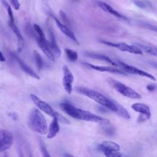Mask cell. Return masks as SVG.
<instances>
[{
	"label": "cell",
	"mask_w": 157,
	"mask_h": 157,
	"mask_svg": "<svg viewBox=\"0 0 157 157\" xmlns=\"http://www.w3.org/2000/svg\"><path fill=\"white\" fill-rule=\"evenodd\" d=\"M30 98L34 102V104L40 110H42L46 114L52 117L53 118H56L58 122H60L61 123L65 124H69V121L66 118H65L64 117L58 113L56 111H55L48 103L41 100L36 95L34 94H31Z\"/></svg>",
	"instance_id": "277c9868"
},
{
	"label": "cell",
	"mask_w": 157,
	"mask_h": 157,
	"mask_svg": "<svg viewBox=\"0 0 157 157\" xmlns=\"http://www.w3.org/2000/svg\"><path fill=\"white\" fill-rule=\"evenodd\" d=\"M59 131V126L58 121L56 118H53V120L48 128L47 139H52L56 136L57 133Z\"/></svg>",
	"instance_id": "e0dca14e"
},
{
	"label": "cell",
	"mask_w": 157,
	"mask_h": 157,
	"mask_svg": "<svg viewBox=\"0 0 157 157\" xmlns=\"http://www.w3.org/2000/svg\"><path fill=\"white\" fill-rule=\"evenodd\" d=\"M75 89L77 92L86 96V97L90 98L91 99L99 104L102 106L117 113L118 110L117 102L109 99V98H107L101 93L90 88L79 86V87H77Z\"/></svg>",
	"instance_id": "7a4b0ae2"
},
{
	"label": "cell",
	"mask_w": 157,
	"mask_h": 157,
	"mask_svg": "<svg viewBox=\"0 0 157 157\" xmlns=\"http://www.w3.org/2000/svg\"><path fill=\"white\" fill-rule=\"evenodd\" d=\"M86 55L88 57H90V58H95V59L105 61L110 63L113 66H118V64L117 63H115L110 58H109L108 56H107L105 55H102V54H99V53H92V52H86Z\"/></svg>",
	"instance_id": "d6986e66"
},
{
	"label": "cell",
	"mask_w": 157,
	"mask_h": 157,
	"mask_svg": "<svg viewBox=\"0 0 157 157\" xmlns=\"http://www.w3.org/2000/svg\"><path fill=\"white\" fill-rule=\"evenodd\" d=\"M108 82L109 85L125 97L135 99L142 98V96L140 93L119 81L113 78H109Z\"/></svg>",
	"instance_id": "5b68a950"
},
{
	"label": "cell",
	"mask_w": 157,
	"mask_h": 157,
	"mask_svg": "<svg viewBox=\"0 0 157 157\" xmlns=\"http://www.w3.org/2000/svg\"><path fill=\"white\" fill-rule=\"evenodd\" d=\"M118 63V64L123 68V71L124 72H126V73L132 74H135V75H139L142 77H145L148 78L154 81L156 80V78L151 74H149V73H148L143 70H141L136 67H134L133 66L128 64L124 62L119 61Z\"/></svg>",
	"instance_id": "8992f818"
},
{
	"label": "cell",
	"mask_w": 157,
	"mask_h": 157,
	"mask_svg": "<svg viewBox=\"0 0 157 157\" xmlns=\"http://www.w3.org/2000/svg\"><path fill=\"white\" fill-rule=\"evenodd\" d=\"M63 85L65 91L68 94H71L73 90L72 83L74 82V76L71 72L70 69L66 65L63 67Z\"/></svg>",
	"instance_id": "9c48e42d"
},
{
	"label": "cell",
	"mask_w": 157,
	"mask_h": 157,
	"mask_svg": "<svg viewBox=\"0 0 157 157\" xmlns=\"http://www.w3.org/2000/svg\"><path fill=\"white\" fill-rule=\"evenodd\" d=\"M11 56H12V57H13L17 61V63L19 64L21 69L25 73H26L28 75H29V76L36 78V79H37V80L40 79L39 76L29 66H28L23 60H21L18 56H17L14 53H11Z\"/></svg>",
	"instance_id": "7c38bea8"
},
{
	"label": "cell",
	"mask_w": 157,
	"mask_h": 157,
	"mask_svg": "<svg viewBox=\"0 0 157 157\" xmlns=\"http://www.w3.org/2000/svg\"><path fill=\"white\" fill-rule=\"evenodd\" d=\"M102 42L105 45L117 48L122 52H127L135 55H142L143 52L136 46L130 45L124 42L121 43H113L111 42H107L102 40Z\"/></svg>",
	"instance_id": "52a82bcc"
},
{
	"label": "cell",
	"mask_w": 157,
	"mask_h": 157,
	"mask_svg": "<svg viewBox=\"0 0 157 157\" xmlns=\"http://www.w3.org/2000/svg\"><path fill=\"white\" fill-rule=\"evenodd\" d=\"M98 148L99 150L103 151L104 150H113V151H120V145L110 140H104L102 141L101 144H99Z\"/></svg>",
	"instance_id": "ac0fdd59"
},
{
	"label": "cell",
	"mask_w": 157,
	"mask_h": 157,
	"mask_svg": "<svg viewBox=\"0 0 157 157\" xmlns=\"http://www.w3.org/2000/svg\"><path fill=\"white\" fill-rule=\"evenodd\" d=\"M63 157H74L73 155L69 154L67 153H65L63 154Z\"/></svg>",
	"instance_id": "e575fe53"
},
{
	"label": "cell",
	"mask_w": 157,
	"mask_h": 157,
	"mask_svg": "<svg viewBox=\"0 0 157 157\" xmlns=\"http://www.w3.org/2000/svg\"><path fill=\"white\" fill-rule=\"evenodd\" d=\"M13 137L12 132L6 129L0 130V152L9 149L13 144Z\"/></svg>",
	"instance_id": "ba28073f"
},
{
	"label": "cell",
	"mask_w": 157,
	"mask_h": 157,
	"mask_svg": "<svg viewBox=\"0 0 157 157\" xmlns=\"http://www.w3.org/2000/svg\"><path fill=\"white\" fill-rule=\"evenodd\" d=\"M6 61V59L4 58V56H3L2 53H1V52L0 51V61H2V62H4Z\"/></svg>",
	"instance_id": "836d02e7"
},
{
	"label": "cell",
	"mask_w": 157,
	"mask_h": 157,
	"mask_svg": "<svg viewBox=\"0 0 157 157\" xmlns=\"http://www.w3.org/2000/svg\"><path fill=\"white\" fill-rule=\"evenodd\" d=\"M104 155L106 157H121L122 154L120 151L104 150L103 151Z\"/></svg>",
	"instance_id": "484cf974"
},
{
	"label": "cell",
	"mask_w": 157,
	"mask_h": 157,
	"mask_svg": "<svg viewBox=\"0 0 157 157\" xmlns=\"http://www.w3.org/2000/svg\"><path fill=\"white\" fill-rule=\"evenodd\" d=\"M8 24H9L10 28H11V29L13 31V33L16 35L18 40L19 43L23 44V41H24V39H23V37H22V35H21V34L20 33V29H18V28L16 26V25L15 24L14 22H12V21H9Z\"/></svg>",
	"instance_id": "44dd1931"
},
{
	"label": "cell",
	"mask_w": 157,
	"mask_h": 157,
	"mask_svg": "<svg viewBox=\"0 0 157 157\" xmlns=\"http://www.w3.org/2000/svg\"><path fill=\"white\" fill-rule=\"evenodd\" d=\"M135 45H136L135 46L138 47L142 52H144L148 53L151 55H153L154 56H157V50L155 47H150V46L139 44V43H135Z\"/></svg>",
	"instance_id": "ffe728a7"
},
{
	"label": "cell",
	"mask_w": 157,
	"mask_h": 157,
	"mask_svg": "<svg viewBox=\"0 0 157 157\" xmlns=\"http://www.w3.org/2000/svg\"><path fill=\"white\" fill-rule=\"evenodd\" d=\"M28 126L35 132L40 134L47 133V121L43 114L37 109L34 108L31 111L28 118Z\"/></svg>",
	"instance_id": "3957f363"
},
{
	"label": "cell",
	"mask_w": 157,
	"mask_h": 157,
	"mask_svg": "<svg viewBox=\"0 0 157 157\" xmlns=\"http://www.w3.org/2000/svg\"><path fill=\"white\" fill-rule=\"evenodd\" d=\"M59 107L67 115L75 119L98 123L102 124H109L110 123V120L108 119L96 115L91 112L77 108L69 103H60Z\"/></svg>",
	"instance_id": "6da1fadb"
},
{
	"label": "cell",
	"mask_w": 157,
	"mask_h": 157,
	"mask_svg": "<svg viewBox=\"0 0 157 157\" xmlns=\"http://www.w3.org/2000/svg\"><path fill=\"white\" fill-rule=\"evenodd\" d=\"M103 132L108 136H113L115 133V129L112 126L103 127Z\"/></svg>",
	"instance_id": "f1b7e54d"
},
{
	"label": "cell",
	"mask_w": 157,
	"mask_h": 157,
	"mask_svg": "<svg viewBox=\"0 0 157 157\" xmlns=\"http://www.w3.org/2000/svg\"><path fill=\"white\" fill-rule=\"evenodd\" d=\"M85 66L86 67L99 71V72H110V73H113L116 74H121L123 75H126L127 73L124 72L123 70L119 69L118 68H116L113 66H98L94 65L91 63H83Z\"/></svg>",
	"instance_id": "30bf717a"
},
{
	"label": "cell",
	"mask_w": 157,
	"mask_h": 157,
	"mask_svg": "<svg viewBox=\"0 0 157 157\" xmlns=\"http://www.w3.org/2000/svg\"><path fill=\"white\" fill-rule=\"evenodd\" d=\"M133 1L134 4H136L140 8H145L147 5V3L144 2V1L142 0H133Z\"/></svg>",
	"instance_id": "f546056e"
},
{
	"label": "cell",
	"mask_w": 157,
	"mask_h": 157,
	"mask_svg": "<svg viewBox=\"0 0 157 157\" xmlns=\"http://www.w3.org/2000/svg\"><path fill=\"white\" fill-rule=\"evenodd\" d=\"M40 149L43 157H52L42 142H40Z\"/></svg>",
	"instance_id": "83f0119b"
},
{
	"label": "cell",
	"mask_w": 157,
	"mask_h": 157,
	"mask_svg": "<svg viewBox=\"0 0 157 157\" xmlns=\"http://www.w3.org/2000/svg\"><path fill=\"white\" fill-rule=\"evenodd\" d=\"M65 53H66L67 59L69 61H71V62H74V61H77V59L78 58V55L75 51L69 49V48H66Z\"/></svg>",
	"instance_id": "7402d4cb"
},
{
	"label": "cell",
	"mask_w": 157,
	"mask_h": 157,
	"mask_svg": "<svg viewBox=\"0 0 157 157\" xmlns=\"http://www.w3.org/2000/svg\"><path fill=\"white\" fill-rule=\"evenodd\" d=\"M53 17V18L55 20V21L58 26V28L61 30V31L66 36H67L68 37H69L71 39H72L74 42H75L76 44H78L75 34H74V33L69 28V27L67 26H66L65 24H63L61 22H60L59 21V20L55 16H52Z\"/></svg>",
	"instance_id": "4fadbf2b"
},
{
	"label": "cell",
	"mask_w": 157,
	"mask_h": 157,
	"mask_svg": "<svg viewBox=\"0 0 157 157\" xmlns=\"http://www.w3.org/2000/svg\"><path fill=\"white\" fill-rule=\"evenodd\" d=\"M20 157H24L23 156V154H22V153L20 151Z\"/></svg>",
	"instance_id": "d590c367"
},
{
	"label": "cell",
	"mask_w": 157,
	"mask_h": 157,
	"mask_svg": "<svg viewBox=\"0 0 157 157\" xmlns=\"http://www.w3.org/2000/svg\"><path fill=\"white\" fill-rule=\"evenodd\" d=\"M117 107H118V110L117 112V114H118L119 116L121 117L124 118V119H129L131 118L130 115L129 114L128 112L121 105H120L118 103L117 104Z\"/></svg>",
	"instance_id": "603a6c76"
},
{
	"label": "cell",
	"mask_w": 157,
	"mask_h": 157,
	"mask_svg": "<svg viewBox=\"0 0 157 157\" xmlns=\"http://www.w3.org/2000/svg\"><path fill=\"white\" fill-rule=\"evenodd\" d=\"M33 28L36 32V33L38 34V36L42 39H45V34L42 31V29L40 28V27L37 24H34L33 25Z\"/></svg>",
	"instance_id": "4316f807"
},
{
	"label": "cell",
	"mask_w": 157,
	"mask_h": 157,
	"mask_svg": "<svg viewBox=\"0 0 157 157\" xmlns=\"http://www.w3.org/2000/svg\"><path fill=\"white\" fill-rule=\"evenodd\" d=\"M36 39V41L38 46L39 47L40 50L43 52V53L46 55V56L49 59H50L52 61H54L55 59V55L52 52L49 47L48 42L47 41L46 39H42L39 36H37Z\"/></svg>",
	"instance_id": "8fae6325"
},
{
	"label": "cell",
	"mask_w": 157,
	"mask_h": 157,
	"mask_svg": "<svg viewBox=\"0 0 157 157\" xmlns=\"http://www.w3.org/2000/svg\"><path fill=\"white\" fill-rule=\"evenodd\" d=\"M96 3H97L98 6H99V7L100 9H101L102 10H104V12L110 13L111 15L115 16L117 18H121V19H126L124 16H123L121 14H120L117 10L113 9V7H112L110 5L107 4V3H105L103 1H98L96 2Z\"/></svg>",
	"instance_id": "9a60e30c"
},
{
	"label": "cell",
	"mask_w": 157,
	"mask_h": 157,
	"mask_svg": "<svg viewBox=\"0 0 157 157\" xmlns=\"http://www.w3.org/2000/svg\"><path fill=\"white\" fill-rule=\"evenodd\" d=\"M60 16H61V18L63 19V20L64 21V22L66 24H69V20H68V18L66 16V15L64 13V12H63L62 10H60Z\"/></svg>",
	"instance_id": "1f68e13d"
},
{
	"label": "cell",
	"mask_w": 157,
	"mask_h": 157,
	"mask_svg": "<svg viewBox=\"0 0 157 157\" xmlns=\"http://www.w3.org/2000/svg\"><path fill=\"white\" fill-rule=\"evenodd\" d=\"M4 157H8V156L7 155V154H5V155H4Z\"/></svg>",
	"instance_id": "8d00e7d4"
},
{
	"label": "cell",
	"mask_w": 157,
	"mask_h": 157,
	"mask_svg": "<svg viewBox=\"0 0 157 157\" xmlns=\"http://www.w3.org/2000/svg\"><path fill=\"white\" fill-rule=\"evenodd\" d=\"M33 54H34V59H35V63H36V65L37 68L38 69V70L42 69V68L43 67V62H42V57L40 56V54L39 53V52L37 50H34Z\"/></svg>",
	"instance_id": "cb8c5ba5"
},
{
	"label": "cell",
	"mask_w": 157,
	"mask_h": 157,
	"mask_svg": "<svg viewBox=\"0 0 157 157\" xmlns=\"http://www.w3.org/2000/svg\"><path fill=\"white\" fill-rule=\"evenodd\" d=\"M48 34L50 37V42H48L49 47L54 55H56L57 57H59L61 56V52L56 44L55 35L51 29H49L48 30Z\"/></svg>",
	"instance_id": "2e32d148"
},
{
	"label": "cell",
	"mask_w": 157,
	"mask_h": 157,
	"mask_svg": "<svg viewBox=\"0 0 157 157\" xmlns=\"http://www.w3.org/2000/svg\"><path fill=\"white\" fill-rule=\"evenodd\" d=\"M156 85L155 84H149L147 86V89L150 91H153L156 90Z\"/></svg>",
	"instance_id": "d6a6232c"
},
{
	"label": "cell",
	"mask_w": 157,
	"mask_h": 157,
	"mask_svg": "<svg viewBox=\"0 0 157 157\" xmlns=\"http://www.w3.org/2000/svg\"><path fill=\"white\" fill-rule=\"evenodd\" d=\"M131 108L136 112L140 113L144 116L146 119H149L151 117V112L149 107L143 103H134L131 105Z\"/></svg>",
	"instance_id": "5bb4252c"
},
{
	"label": "cell",
	"mask_w": 157,
	"mask_h": 157,
	"mask_svg": "<svg viewBox=\"0 0 157 157\" xmlns=\"http://www.w3.org/2000/svg\"><path fill=\"white\" fill-rule=\"evenodd\" d=\"M11 5L12 6V7L15 9V10H18L20 9V2L18 1V0H9Z\"/></svg>",
	"instance_id": "4dcf8cb0"
},
{
	"label": "cell",
	"mask_w": 157,
	"mask_h": 157,
	"mask_svg": "<svg viewBox=\"0 0 157 157\" xmlns=\"http://www.w3.org/2000/svg\"><path fill=\"white\" fill-rule=\"evenodd\" d=\"M2 4H3V6L6 7L9 17V20L10 21L12 22H14V18H13V12L12 10V9L10 7V6L9 5V4L7 2V1L6 0H1Z\"/></svg>",
	"instance_id": "d4e9b609"
}]
</instances>
